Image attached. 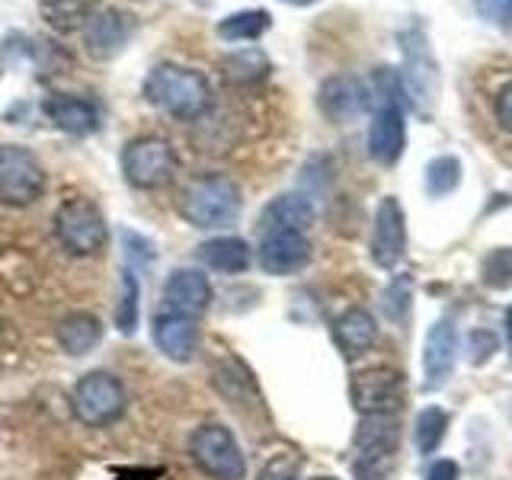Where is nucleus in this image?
Listing matches in <instances>:
<instances>
[{
    "instance_id": "33",
    "label": "nucleus",
    "mask_w": 512,
    "mask_h": 480,
    "mask_svg": "<svg viewBox=\"0 0 512 480\" xmlns=\"http://www.w3.org/2000/svg\"><path fill=\"white\" fill-rule=\"evenodd\" d=\"M484 282L493 288H503L512 282V250H493L484 263Z\"/></svg>"
},
{
    "instance_id": "27",
    "label": "nucleus",
    "mask_w": 512,
    "mask_h": 480,
    "mask_svg": "<svg viewBox=\"0 0 512 480\" xmlns=\"http://www.w3.org/2000/svg\"><path fill=\"white\" fill-rule=\"evenodd\" d=\"M141 285L132 269H122V288H119V304H116V327L132 336L138 330V314H141Z\"/></svg>"
},
{
    "instance_id": "5",
    "label": "nucleus",
    "mask_w": 512,
    "mask_h": 480,
    "mask_svg": "<svg viewBox=\"0 0 512 480\" xmlns=\"http://www.w3.org/2000/svg\"><path fill=\"white\" fill-rule=\"evenodd\" d=\"M71 413L77 423L90 429H103L116 423L125 413V388L116 375L109 372H87L71 391Z\"/></svg>"
},
{
    "instance_id": "16",
    "label": "nucleus",
    "mask_w": 512,
    "mask_h": 480,
    "mask_svg": "<svg viewBox=\"0 0 512 480\" xmlns=\"http://www.w3.org/2000/svg\"><path fill=\"white\" fill-rule=\"evenodd\" d=\"M458 359V330L452 327V320H436L426 333L423 346V375H426V391H436L448 381Z\"/></svg>"
},
{
    "instance_id": "10",
    "label": "nucleus",
    "mask_w": 512,
    "mask_h": 480,
    "mask_svg": "<svg viewBox=\"0 0 512 480\" xmlns=\"http://www.w3.org/2000/svg\"><path fill=\"white\" fill-rule=\"evenodd\" d=\"M135 29H138V20L128 10L100 7L93 13V20L80 32H84L87 55L96 61H109V58H116L128 42H132Z\"/></svg>"
},
{
    "instance_id": "32",
    "label": "nucleus",
    "mask_w": 512,
    "mask_h": 480,
    "mask_svg": "<svg viewBox=\"0 0 512 480\" xmlns=\"http://www.w3.org/2000/svg\"><path fill=\"white\" fill-rule=\"evenodd\" d=\"M474 10L484 23L512 32V0H474Z\"/></svg>"
},
{
    "instance_id": "12",
    "label": "nucleus",
    "mask_w": 512,
    "mask_h": 480,
    "mask_svg": "<svg viewBox=\"0 0 512 480\" xmlns=\"http://www.w3.org/2000/svg\"><path fill=\"white\" fill-rule=\"evenodd\" d=\"M407 148V116L400 103H381L372 109L368 125V157L381 167H394Z\"/></svg>"
},
{
    "instance_id": "28",
    "label": "nucleus",
    "mask_w": 512,
    "mask_h": 480,
    "mask_svg": "<svg viewBox=\"0 0 512 480\" xmlns=\"http://www.w3.org/2000/svg\"><path fill=\"white\" fill-rule=\"evenodd\" d=\"M461 186V160L452 154H442L436 160H429L426 167V192L429 196H452V192Z\"/></svg>"
},
{
    "instance_id": "20",
    "label": "nucleus",
    "mask_w": 512,
    "mask_h": 480,
    "mask_svg": "<svg viewBox=\"0 0 512 480\" xmlns=\"http://www.w3.org/2000/svg\"><path fill=\"white\" fill-rule=\"evenodd\" d=\"M263 234L269 231H308L314 224V202L301 192H285L263 208Z\"/></svg>"
},
{
    "instance_id": "29",
    "label": "nucleus",
    "mask_w": 512,
    "mask_h": 480,
    "mask_svg": "<svg viewBox=\"0 0 512 480\" xmlns=\"http://www.w3.org/2000/svg\"><path fill=\"white\" fill-rule=\"evenodd\" d=\"M445 429H448V413L442 407H426L420 416H416V448L420 455H432L445 439Z\"/></svg>"
},
{
    "instance_id": "30",
    "label": "nucleus",
    "mask_w": 512,
    "mask_h": 480,
    "mask_svg": "<svg viewBox=\"0 0 512 480\" xmlns=\"http://www.w3.org/2000/svg\"><path fill=\"white\" fill-rule=\"evenodd\" d=\"M410 301H413V279L394 276V282L384 288V295H381L384 317L394 320V324H404L407 314H410Z\"/></svg>"
},
{
    "instance_id": "25",
    "label": "nucleus",
    "mask_w": 512,
    "mask_h": 480,
    "mask_svg": "<svg viewBox=\"0 0 512 480\" xmlns=\"http://www.w3.org/2000/svg\"><path fill=\"white\" fill-rule=\"evenodd\" d=\"M272 26V16L269 10H237L231 16H224V20L218 23V36L224 42H256L263 39L266 32Z\"/></svg>"
},
{
    "instance_id": "31",
    "label": "nucleus",
    "mask_w": 512,
    "mask_h": 480,
    "mask_svg": "<svg viewBox=\"0 0 512 480\" xmlns=\"http://www.w3.org/2000/svg\"><path fill=\"white\" fill-rule=\"evenodd\" d=\"M298 477H301V458L292 452L272 455L260 471V480H298Z\"/></svg>"
},
{
    "instance_id": "18",
    "label": "nucleus",
    "mask_w": 512,
    "mask_h": 480,
    "mask_svg": "<svg viewBox=\"0 0 512 480\" xmlns=\"http://www.w3.org/2000/svg\"><path fill=\"white\" fill-rule=\"evenodd\" d=\"M154 343H157V349L164 352L167 359L189 362L192 356H196V346H199L196 317L173 314V311L157 314L154 317Z\"/></svg>"
},
{
    "instance_id": "23",
    "label": "nucleus",
    "mask_w": 512,
    "mask_h": 480,
    "mask_svg": "<svg viewBox=\"0 0 512 480\" xmlns=\"http://www.w3.org/2000/svg\"><path fill=\"white\" fill-rule=\"evenodd\" d=\"M199 260L215 269V272H228V276H240V272L250 269V244L240 237H212L196 250Z\"/></svg>"
},
{
    "instance_id": "8",
    "label": "nucleus",
    "mask_w": 512,
    "mask_h": 480,
    "mask_svg": "<svg viewBox=\"0 0 512 480\" xmlns=\"http://www.w3.org/2000/svg\"><path fill=\"white\" fill-rule=\"evenodd\" d=\"M176 167H180V160H176L173 144L157 135H144V138L128 141L122 151V173L135 189L167 186L176 176Z\"/></svg>"
},
{
    "instance_id": "17",
    "label": "nucleus",
    "mask_w": 512,
    "mask_h": 480,
    "mask_svg": "<svg viewBox=\"0 0 512 480\" xmlns=\"http://www.w3.org/2000/svg\"><path fill=\"white\" fill-rule=\"evenodd\" d=\"M42 112L55 122V128H61V132H68L74 138L93 135L96 128H100V109H96V103L84 100V96L55 93L42 103Z\"/></svg>"
},
{
    "instance_id": "11",
    "label": "nucleus",
    "mask_w": 512,
    "mask_h": 480,
    "mask_svg": "<svg viewBox=\"0 0 512 480\" xmlns=\"http://www.w3.org/2000/svg\"><path fill=\"white\" fill-rule=\"evenodd\" d=\"M317 109L336 125H346L359 119L362 112L372 109V93H368V80L356 74H333L317 90Z\"/></svg>"
},
{
    "instance_id": "38",
    "label": "nucleus",
    "mask_w": 512,
    "mask_h": 480,
    "mask_svg": "<svg viewBox=\"0 0 512 480\" xmlns=\"http://www.w3.org/2000/svg\"><path fill=\"white\" fill-rule=\"evenodd\" d=\"M506 336H509V346H512V308L506 311Z\"/></svg>"
},
{
    "instance_id": "22",
    "label": "nucleus",
    "mask_w": 512,
    "mask_h": 480,
    "mask_svg": "<svg viewBox=\"0 0 512 480\" xmlns=\"http://www.w3.org/2000/svg\"><path fill=\"white\" fill-rule=\"evenodd\" d=\"M96 10H100V0H39V13L45 26L58 32V36L80 32L93 20Z\"/></svg>"
},
{
    "instance_id": "21",
    "label": "nucleus",
    "mask_w": 512,
    "mask_h": 480,
    "mask_svg": "<svg viewBox=\"0 0 512 480\" xmlns=\"http://www.w3.org/2000/svg\"><path fill=\"white\" fill-rule=\"evenodd\" d=\"M100 340H103V320L96 314L77 311V314H68L58 324V346L74 359L93 352L96 346H100Z\"/></svg>"
},
{
    "instance_id": "2",
    "label": "nucleus",
    "mask_w": 512,
    "mask_h": 480,
    "mask_svg": "<svg viewBox=\"0 0 512 480\" xmlns=\"http://www.w3.org/2000/svg\"><path fill=\"white\" fill-rule=\"evenodd\" d=\"M400 42V93L404 106L420 116H429L439 103V61L429 48V36L423 26H410L397 36Z\"/></svg>"
},
{
    "instance_id": "4",
    "label": "nucleus",
    "mask_w": 512,
    "mask_h": 480,
    "mask_svg": "<svg viewBox=\"0 0 512 480\" xmlns=\"http://www.w3.org/2000/svg\"><path fill=\"white\" fill-rule=\"evenodd\" d=\"M55 234H58V244L71 256H96L109 244V228H106L103 212L84 196L58 205Z\"/></svg>"
},
{
    "instance_id": "13",
    "label": "nucleus",
    "mask_w": 512,
    "mask_h": 480,
    "mask_svg": "<svg viewBox=\"0 0 512 480\" xmlns=\"http://www.w3.org/2000/svg\"><path fill=\"white\" fill-rule=\"evenodd\" d=\"M407 250V218L394 196H384L375 208L372 228V260L381 269H394Z\"/></svg>"
},
{
    "instance_id": "3",
    "label": "nucleus",
    "mask_w": 512,
    "mask_h": 480,
    "mask_svg": "<svg viewBox=\"0 0 512 480\" xmlns=\"http://www.w3.org/2000/svg\"><path fill=\"white\" fill-rule=\"evenodd\" d=\"M240 208H244L240 186L231 176H221V173H208V176H199V180H192L180 199V215L192 228H202V231L231 228L240 218Z\"/></svg>"
},
{
    "instance_id": "26",
    "label": "nucleus",
    "mask_w": 512,
    "mask_h": 480,
    "mask_svg": "<svg viewBox=\"0 0 512 480\" xmlns=\"http://www.w3.org/2000/svg\"><path fill=\"white\" fill-rule=\"evenodd\" d=\"M218 68L231 84H256V80H263L269 74V58L260 48H240V52L224 55Z\"/></svg>"
},
{
    "instance_id": "35",
    "label": "nucleus",
    "mask_w": 512,
    "mask_h": 480,
    "mask_svg": "<svg viewBox=\"0 0 512 480\" xmlns=\"http://www.w3.org/2000/svg\"><path fill=\"white\" fill-rule=\"evenodd\" d=\"M493 116H496V122H500L503 132H509V135H512V80H509V84H503L500 90H496Z\"/></svg>"
},
{
    "instance_id": "15",
    "label": "nucleus",
    "mask_w": 512,
    "mask_h": 480,
    "mask_svg": "<svg viewBox=\"0 0 512 480\" xmlns=\"http://www.w3.org/2000/svg\"><path fill=\"white\" fill-rule=\"evenodd\" d=\"M164 304L173 314L202 317L212 304V282L199 269H173L170 279L164 282Z\"/></svg>"
},
{
    "instance_id": "6",
    "label": "nucleus",
    "mask_w": 512,
    "mask_h": 480,
    "mask_svg": "<svg viewBox=\"0 0 512 480\" xmlns=\"http://www.w3.org/2000/svg\"><path fill=\"white\" fill-rule=\"evenodd\" d=\"M192 461L199 464V471L212 480H244L247 477V461L234 432L221 423H205L192 432L189 442Z\"/></svg>"
},
{
    "instance_id": "34",
    "label": "nucleus",
    "mask_w": 512,
    "mask_h": 480,
    "mask_svg": "<svg viewBox=\"0 0 512 480\" xmlns=\"http://www.w3.org/2000/svg\"><path fill=\"white\" fill-rule=\"evenodd\" d=\"M397 455H356V477L359 480H388L394 471Z\"/></svg>"
},
{
    "instance_id": "9",
    "label": "nucleus",
    "mask_w": 512,
    "mask_h": 480,
    "mask_svg": "<svg viewBox=\"0 0 512 480\" xmlns=\"http://www.w3.org/2000/svg\"><path fill=\"white\" fill-rule=\"evenodd\" d=\"M349 394L362 416H394L404 407V375L394 368H365L352 378Z\"/></svg>"
},
{
    "instance_id": "37",
    "label": "nucleus",
    "mask_w": 512,
    "mask_h": 480,
    "mask_svg": "<svg viewBox=\"0 0 512 480\" xmlns=\"http://www.w3.org/2000/svg\"><path fill=\"white\" fill-rule=\"evenodd\" d=\"M282 4H288V7H311V4H317V0H282Z\"/></svg>"
},
{
    "instance_id": "24",
    "label": "nucleus",
    "mask_w": 512,
    "mask_h": 480,
    "mask_svg": "<svg viewBox=\"0 0 512 480\" xmlns=\"http://www.w3.org/2000/svg\"><path fill=\"white\" fill-rule=\"evenodd\" d=\"M400 426L394 416H362L356 429V452L359 455H397Z\"/></svg>"
},
{
    "instance_id": "39",
    "label": "nucleus",
    "mask_w": 512,
    "mask_h": 480,
    "mask_svg": "<svg viewBox=\"0 0 512 480\" xmlns=\"http://www.w3.org/2000/svg\"><path fill=\"white\" fill-rule=\"evenodd\" d=\"M311 480H336V477H311Z\"/></svg>"
},
{
    "instance_id": "14",
    "label": "nucleus",
    "mask_w": 512,
    "mask_h": 480,
    "mask_svg": "<svg viewBox=\"0 0 512 480\" xmlns=\"http://www.w3.org/2000/svg\"><path fill=\"white\" fill-rule=\"evenodd\" d=\"M260 266L269 276H295L304 266L311 263V240L301 231H269L260 240Z\"/></svg>"
},
{
    "instance_id": "7",
    "label": "nucleus",
    "mask_w": 512,
    "mask_h": 480,
    "mask_svg": "<svg viewBox=\"0 0 512 480\" xmlns=\"http://www.w3.org/2000/svg\"><path fill=\"white\" fill-rule=\"evenodd\" d=\"M45 192L42 160L23 144H0V205L26 208Z\"/></svg>"
},
{
    "instance_id": "19",
    "label": "nucleus",
    "mask_w": 512,
    "mask_h": 480,
    "mask_svg": "<svg viewBox=\"0 0 512 480\" xmlns=\"http://www.w3.org/2000/svg\"><path fill=\"white\" fill-rule=\"evenodd\" d=\"M333 340L340 346V352L346 359H356L362 352H368L378 340V324L375 317L368 314L365 308H349L336 317L333 324Z\"/></svg>"
},
{
    "instance_id": "36",
    "label": "nucleus",
    "mask_w": 512,
    "mask_h": 480,
    "mask_svg": "<svg viewBox=\"0 0 512 480\" xmlns=\"http://www.w3.org/2000/svg\"><path fill=\"white\" fill-rule=\"evenodd\" d=\"M426 480H458V464H455V461H448V458H439V461L426 471Z\"/></svg>"
},
{
    "instance_id": "1",
    "label": "nucleus",
    "mask_w": 512,
    "mask_h": 480,
    "mask_svg": "<svg viewBox=\"0 0 512 480\" xmlns=\"http://www.w3.org/2000/svg\"><path fill=\"white\" fill-rule=\"evenodd\" d=\"M144 100L173 119L196 122L212 109V87L202 71L183 64H157L141 84Z\"/></svg>"
}]
</instances>
